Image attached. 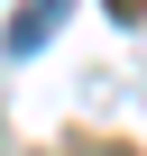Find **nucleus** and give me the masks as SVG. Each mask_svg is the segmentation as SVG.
I'll list each match as a JSON object with an SVG mask.
<instances>
[{
    "mask_svg": "<svg viewBox=\"0 0 147 156\" xmlns=\"http://www.w3.org/2000/svg\"><path fill=\"white\" fill-rule=\"evenodd\" d=\"M55 19H64V0H28V9L9 19V55H37V46L55 37Z\"/></svg>",
    "mask_w": 147,
    "mask_h": 156,
    "instance_id": "f257e3e1",
    "label": "nucleus"
},
{
    "mask_svg": "<svg viewBox=\"0 0 147 156\" xmlns=\"http://www.w3.org/2000/svg\"><path fill=\"white\" fill-rule=\"evenodd\" d=\"M92 156H120V147H92Z\"/></svg>",
    "mask_w": 147,
    "mask_h": 156,
    "instance_id": "f03ea898",
    "label": "nucleus"
}]
</instances>
